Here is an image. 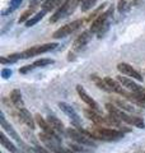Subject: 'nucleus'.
<instances>
[{"label": "nucleus", "mask_w": 145, "mask_h": 153, "mask_svg": "<svg viewBox=\"0 0 145 153\" xmlns=\"http://www.w3.org/2000/svg\"><path fill=\"white\" fill-rule=\"evenodd\" d=\"M106 108L109 115H112L113 117H116L117 120H120L121 123H126V124H130V125H134L139 129H144L145 128V123L141 117L139 116H134V115H129L121 110L120 107H116L113 103H106Z\"/></svg>", "instance_id": "1"}, {"label": "nucleus", "mask_w": 145, "mask_h": 153, "mask_svg": "<svg viewBox=\"0 0 145 153\" xmlns=\"http://www.w3.org/2000/svg\"><path fill=\"white\" fill-rule=\"evenodd\" d=\"M57 46H59V45H57V42H50V44H43V45H38V46H33V47H31V49L24 50L23 52L12 54V55H8V56L10 57L13 61H18L19 59H28V57L40 55V54H45V52H48V51H52V50H55Z\"/></svg>", "instance_id": "2"}, {"label": "nucleus", "mask_w": 145, "mask_h": 153, "mask_svg": "<svg viewBox=\"0 0 145 153\" xmlns=\"http://www.w3.org/2000/svg\"><path fill=\"white\" fill-rule=\"evenodd\" d=\"M79 3H80L79 0H65V1H62L61 5L57 8V10L51 16L50 23H56L57 21H60V19L70 16V14L75 10L76 5H78Z\"/></svg>", "instance_id": "3"}, {"label": "nucleus", "mask_w": 145, "mask_h": 153, "mask_svg": "<svg viewBox=\"0 0 145 153\" xmlns=\"http://www.w3.org/2000/svg\"><path fill=\"white\" fill-rule=\"evenodd\" d=\"M113 13V7H109L107 10H104L103 13H101L98 17H97L90 25L89 30L92 31V33H98V35H103L104 30H107L108 26V19L112 16Z\"/></svg>", "instance_id": "4"}, {"label": "nucleus", "mask_w": 145, "mask_h": 153, "mask_svg": "<svg viewBox=\"0 0 145 153\" xmlns=\"http://www.w3.org/2000/svg\"><path fill=\"white\" fill-rule=\"evenodd\" d=\"M66 134L74 142H76L80 146H85V147H93L95 148V143L93 139H90L89 137H87L85 134L80 130V129H75V128H67L66 129Z\"/></svg>", "instance_id": "5"}, {"label": "nucleus", "mask_w": 145, "mask_h": 153, "mask_svg": "<svg viewBox=\"0 0 145 153\" xmlns=\"http://www.w3.org/2000/svg\"><path fill=\"white\" fill-rule=\"evenodd\" d=\"M38 138H40V140L50 149L51 153H64V147L61 146V139H59V138L51 137L43 131L40 133Z\"/></svg>", "instance_id": "6"}, {"label": "nucleus", "mask_w": 145, "mask_h": 153, "mask_svg": "<svg viewBox=\"0 0 145 153\" xmlns=\"http://www.w3.org/2000/svg\"><path fill=\"white\" fill-rule=\"evenodd\" d=\"M83 23H84L83 19H75V21H72L70 23H67V25L62 26L61 28H59V30H56L54 33H52V37L56 38V40L57 38H64L66 36H69L70 33L75 32L78 28H80L83 26Z\"/></svg>", "instance_id": "7"}, {"label": "nucleus", "mask_w": 145, "mask_h": 153, "mask_svg": "<svg viewBox=\"0 0 145 153\" xmlns=\"http://www.w3.org/2000/svg\"><path fill=\"white\" fill-rule=\"evenodd\" d=\"M117 70H118L122 75L131 76L132 79L138 80V82H143V75L140 74L132 65H130V64H127V63H118V64H117Z\"/></svg>", "instance_id": "8"}, {"label": "nucleus", "mask_w": 145, "mask_h": 153, "mask_svg": "<svg viewBox=\"0 0 145 153\" xmlns=\"http://www.w3.org/2000/svg\"><path fill=\"white\" fill-rule=\"evenodd\" d=\"M59 107H60L61 111L70 119L71 123L74 124V125L78 128V129H80V123H81V121H80V117H79L78 112H76L75 110L72 108L69 103H66V102H59Z\"/></svg>", "instance_id": "9"}, {"label": "nucleus", "mask_w": 145, "mask_h": 153, "mask_svg": "<svg viewBox=\"0 0 145 153\" xmlns=\"http://www.w3.org/2000/svg\"><path fill=\"white\" fill-rule=\"evenodd\" d=\"M92 35H93V33H92L90 30H87L84 32H81L80 35L76 37V40L74 41V44H72V52H76V51L83 50L84 47H85V45L90 41Z\"/></svg>", "instance_id": "10"}, {"label": "nucleus", "mask_w": 145, "mask_h": 153, "mask_svg": "<svg viewBox=\"0 0 145 153\" xmlns=\"http://www.w3.org/2000/svg\"><path fill=\"white\" fill-rule=\"evenodd\" d=\"M0 125H1L3 130H4V131H7V133L9 134V135H10V137L13 138L14 140L18 142L19 144L23 146L24 148H27L26 146H24V143H23V140H22V138L19 137V134H18L16 130H14L13 126H12L10 124H9V123L5 120V116H4V114H3V112H0Z\"/></svg>", "instance_id": "11"}, {"label": "nucleus", "mask_w": 145, "mask_h": 153, "mask_svg": "<svg viewBox=\"0 0 145 153\" xmlns=\"http://www.w3.org/2000/svg\"><path fill=\"white\" fill-rule=\"evenodd\" d=\"M117 82L122 85L124 88L129 89L130 92L138 93V92H143V87H140L138 83L134 82L132 78H127V76H122V75H117Z\"/></svg>", "instance_id": "12"}, {"label": "nucleus", "mask_w": 145, "mask_h": 153, "mask_svg": "<svg viewBox=\"0 0 145 153\" xmlns=\"http://www.w3.org/2000/svg\"><path fill=\"white\" fill-rule=\"evenodd\" d=\"M76 92H78L80 100H81V101H83L85 105H88V106L90 107V110H94V111H99V105L97 103L88 93H87V91H85L83 87H81L80 84L76 85Z\"/></svg>", "instance_id": "13"}, {"label": "nucleus", "mask_w": 145, "mask_h": 153, "mask_svg": "<svg viewBox=\"0 0 145 153\" xmlns=\"http://www.w3.org/2000/svg\"><path fill=\"white\" fill-rule=\"evenodd\" d=\"M18 117L21 119V121L23 124H26V125L31 129V130H33L36 126V123H35V117L31 115V112L28 111V110L26 107L23 108H19L18 110Z\"/></svg>", "instance_id": "14"}, {"label": "nucleus", "mask_w": 145, "mask_h": 153, "mask_svg": "<svg viewBox=\"0 0 145 153\" xmlns=\"http://www.w3.org/2000/svg\"><path fill=\"white\" fill-rule=\"evenodd\" d=\"M35 120H36V123L38 124V125H40V128L42 129V131L43 133H46V134H48V135H51V137H55V138H59L60 139V135L59 134H57L54 129H52L51 126H50V124L47 123V120H45V119H43L41 115H36L35 116Z\"/></svg>", "instance_id": "15"}, {"label": "nucleus", "mask_w": 145, "mask_h": 153, "mask_svg": "<svg viewBox=\"0 0 145 153\" xmlns=\"http://www.w3.org/2000/svg\"><path fill=\"white\" fill-rule=\"evenodd\" d=\"M47 123L50 124V126L54 129V130L59 134V135H65V134H66L65 126H64V124H62V121L60 120V119H57L56 116H54V115L47 116Z\"/></svg>", "instance_id": "16"}, {"label": "nucleus", "mask_w": 145, "mask_h": 153, "mask_svg": "<svg viewBox=\"0 0 145 153\" xmlns=\"http://www.w3.org/2000/svg\"><path fill=\"white\" fill-rule=\"evenodd\" d=\"M10 101L13 103V106L17 107V110L24 107V103H23V100H22V93H21V91H19V89H13L12 91Z\"/></svg>", "instance_id": "17"}, {"label": "nucleus", "mask_w": 145, "mask_h": 153, "mask_svg": "<svg viewBox=\"0 0 145 153\" xmlns=\"http://www.w3.org/2000/svg\"><path fill=\"white\" fill-rule=\"evenodd\" d=\"M0 142H1V146L5 148V149H8L9 152H12V153H18V149H17V147L13 144V143L10 142L7 138V135L4 133H1V135H0Z\"/></svg>", "instance_id": "18"}, {"label": "nucleus", "mask_w": 145, "mask_h": 153, "mask_svg": "<svg viewBox=\"0 0 145 153\" xmlns=\"http://www.w3.org/2000/svg\"><path fill=\"white\" fill-rule=\"evenodd\" d=\"M115 103L117 105V106H118L121 110H124L125 112H132V114L139 112V110H138V108H135L132 105L127 103L126 101H122V100H115Z\"/></svg>", "instance_id": "19"}, {"label": "nucleus", "mask_w": 145, "mask_h": 153, "mask_svg": "<svg viewBox=\"0 0 145 153\" xmlns=\"http://www.w3.org/2000/svg\"><path fill=\"white\" fill-rule=\"evenodd\" d=\"M60 1L61 0H45V1L42 3V10L45 12H51L52 9H55L56 7H60Z\"/></svg>", "instance_id": "20"}, {"label": "nucleus", "mask_w": 145, "mask_h": 153, "mask_svg": "<svg viewBox=\"0 0 145 153\" xmlns=\"http://www.w3.org/2000/svg\"><path fill=\"white\" fill-rule=\"evenodd\" d=\"M46 13H47V12H45V10H41V12L36 13L35 16H33V17L30 19V21H28V22L26 23V26H27V27H33L35 25H37V23L40 22L43 17H45V14H46Z\"/></svg>", "instance_id": "21"}, {"label": "nucleus", "mask_w": 145, "mask_h": 153, "mask_svg": "<svg viewBox=\"0 0 145 153\" xmlns=\"http://www.w3.org/2000/svg\"><path fill=\"white\" fill-rule=\"evenodd\" d=\"M33 13H35V7L28 8L26 12H23V14L21 16V18L18 19V22H19V23H27V22L33 17Z\"/></svg>", "instance_id": "22"}, {"label": "nucleus", "mask_w": 145, "mask_h": 153, "mask_svg": "<svg viewBox=\"0 0 145 153\" xmlns=\"http://www.w3.org/2000/svg\"><path fill=\"white\" fill-rule=\"evenodd\" d=\"M106 7H107V3H103V4H102V5H101V7H98L97 9H94V12H93V13H90V16H88V17H87V22L94 21V19H95L97 17H98L101 13H103V10L106 9Z\"/></svg>", "instance_id": "23"}, {"label": "nucleus", "mask_w": 145, "mask_h": 153, "mask_svg": "<svg viewBox=\"0 0 145 153\" xmlns=\"http://www.w3.org/2000/svg\"><path fill=\"white\" fill-rule=\"evenodd\" d=\"M22 1H23V0H10V4H9V7H8L7 10L3 12V16H5L7 13H12V12L16 10V9H18L19 7H21Z\"/></svg>", "instance_id": "24"}, {"label": "nucleus", "mask_w": 145, "mask_h": 153, "mask_svg": "<svg viewBox=\"0 0 145 153\" xmlns=\"http://www.w3.org/2000/svg\"><path fill=\"white\" fill-rule=\"evenodd\" d=\"M50 64H54V60L52 59H40V60H36L32 64V66H33V69H36V68H43V66H47Z\"/></svg>", "instance_id": "25"}, {"label": "nucleus", "mask_w": 145, "mask_h": 153, "mask_svg": "<svg viewBox=\"0 0 145 153\" xmlns=\"http://www.w3.org/2000/svg\"><path fill=\"white\" fill-rule=\"evenodd\" d=\"M79 1L81 3V12H88L94 7L97 0H79Z\"/></svg>", "instance_id": "26"}, {"label": "nucleus", "mask_w": 145, "mask_h": 153, "mask_svg": "<svg viewBox=\"0 0 145 153\" xmlns=\"http://www.w3.org/2000/svg\"><path fill=\"white\" fill-rule=\"evenodd\" d=\"M69 148L70 149H72L74 152H79V153H89V152H87L83 146H80V144H74V143H69Z\"/></svg>", "instance_id": "27"}, {"label": "nucleus", "mask_w": 145, "mask_h": 153, "mask_svg": "<svg viewBox=\"0 0 145 153\" xmlns=\"http://www.w3.org/2000/svg\"><path fill=\"white\" fill-rule=\"evenodd\" d=\"M12 73H13L12 69H9V68H3L1 69V76H3L4 79H8L9 76L12 75Z\"/></svg>", "instance_id": "28"}, {"label": "nucleus", "mask_w": 145, "mask_h": 153, "mask_svg": "<svg viewBox=\"0 0 145 153\" xmlns=\"http://www.w3.org/2000/svg\"><path fill=\"white\" fill-rule=\"evenodd\" d=\"M33 151H35L36 153H51L50 151H47V149H45V148H42V147H38V146H36V147H33L32 148Z\"/></svg>", "instance_id": "29"}, {"label": "nucleus", "mask_w": 145, "mask_h": 153, "mask_svg": "<svg viewBox=\"0 0 145 153\" xmlns=\"http://www.w3.org/2000/svg\"><path fill=\"white\" fill-rule=\"evenodd\" d=\"M64 153H76V152L70 149V148H64Z\"/></svg>", "instance_id": "30"}, {"label": "nucleus", "mask_w": 145, "mask_h": 153, "mask_svg": "<svg viewBox=\"0 0 145 153\" xmlns=\"http://www.w3.org/2000/svg\"><path fill=\"white\" fill-rule=\"evenodd\" d=\"M139 1H141V0H132V4H138Z\"/></svg>", "instance_id": "31"}]
</instances>
